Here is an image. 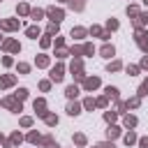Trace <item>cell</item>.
<instances>
[{"mask_svg": "<svg viewBox=\"0 0 148 148\" xmlns=\"http://www.w3.org/2000/svg\"><path fill=\"white\" fill-rule=\"evenodd\" d=\"M53 32H58V23H51L49 25V35H53Z\"/></svg>", "mask_w": 148, "mask_h": 148, "instance_id": "obj_29", "label": "cell"}, {"mask_svg": "<svg viewBox=\"0 0 148 148\" xmlns=\"http://www.w3.org/2000/svg\"><path fill=\"white\" fill-rule=\"evenodd\" d=\"M65 92H67V97H76V95H79V88H76V86H67Z\"/></svg>", "mask_w": 148, "mask_h": 148, "instance_id": "obj_12", "label": "cell"}, {"mask_svg": "<svg viewBox=\"0 0 148 148\" xmlns=\"http://www.w3.org/2000/svg\"><path fill=\"white\" fill-rule=\"evenodd\" d=\"M106 97H111V99H118V88L109 86V88H106Z\"/></svg>", "mask_w": 148, "mask_h": 148, "instance_id": "obj_10", "label": "cell"}, {"mask_svg": "<svg viewBox=\"0 0 148 148\" xmlns=\"http://www.w3.org/2000/svg\"><path fill=\"white\" fill-rule=\"evenodd\" d=\"M0 141H2V136H0Z\"/></svg>", "mask_w": 148, "mask_h": 148, "instance_id": "obj_38", "label": "cell"}, {"mask_svg": "<svg viewBox=\"0 0 148 148\" xmlns=\"http://www.w3.org/2000/svg\"><path fill=\"white\" fill-rule=\"evenodd\" d=\"M25 32H28V37H32V39H35V37L39 35V28H37V25H32V28H28Z\"/></svg>", "mask_w": 148, "mask_h": 148, "instance_id": "obj_13", "label": "cell"}, {"mask_svg": "<svg viewBox=\"0 0 148 148\" xmlns=\"http://www.w3.org/2000/svg\"><path fill=\"white\" fill-rule=\"evenodd\" d=\"M74 141H76L79 146H83V143H86V136H83V134H76V136H74Z\"/></svg>", "mask_w": 148, "mask_h": 148, "instance_id": "obj_24", "label": "cell"}, {"mask_svg": "<svg viewBox=\"0 0 148 148\" xmlns=\"http://www.w3.org/2000/svg\"><path fill=\"white\" fill-rule=\"evenodd\" d=\"M37 65H39V67H46V65H49V58H46V56H39V58H37Z\"/></svg>", "mask_w": 148, "mask_h": 148, "instance_id": "obj_18", "label": "cell"}, {"mask_svg": "<svg viewBox=\"0 0 148 148\" xmlns=\"http://www.w3.org/2000/svg\"><path fill=\"white\" fill-rule=\"evenodd\" d=\"M28 141L37 143V141H39V134H37V132H30V134H28Z\"/></svg>", "mask_w": 148, "mask_h": 148, "instance_id": "obj_21", "label": "cell"}, {"mask_svg": "<svg viewBox=\"0 0 148 148\" xmlns=\"http://www.w3.org/2000/svg\"><path fill=\"white\" fill-rule=\"evenodd\" d=\"M14 83V76H0V88H7Z\"/></svg>", "mask_w": 148, "mask_h": 148, "instance_id": "obj_8", "label": "cell"}, {"mask_svg": "<svg viewBox=\"0 0 148 148\" xmlns=\"http://www.w3.org/2000/svg\"><path fill=\"white\" fill-rule=\"evenodd\" d=\"M139 95H148V79L141 83V88H139Z\"/></svg>", "mask_w": 148, "mask_h": 148, "instance_id": "obj_20", "label": "cell"}, {"mask_svg": "<svg viewBox=\"0 0 148 148\" xmlns=\"http://www.w3.org/2000/svg\"><path fill=\"white\" fill-rule=\"evenodd\" d=\"M44 118H46V123H49V125H56V123H58V118H56V116H49V113H46Z\"/></svg>", "mask_w": 148, "mask_h": 148, "instance_id": "obj_23", "label": "cell"}, {"mask_svg": "<svg viewBox=\"0 0 148 148\" xmlns=\"http://www.w3.org/2000/svg\"><path fill=\"white\" fill-rule=\"evenodd\" d=\"M99 148H116L113 143H99Z\"/></svg>", "mask_w": 148, "mask_h": 148, "instance_id": "obj_35", "label": "cell"}, {"mask_svg": "<svg viewBox=\"0 0 148 148\" xmlns=\"http://www.w3.org/2000/svg\"><path fill=\"white\" fill-rule=\"evenodd\" d=\"M67 113H69V116H79V113H81V106H79L76 102H72V104L67 106Z\"/></svg>", "mask_w": 148, "mask_h": 148, "instance_id": "obj_6", "label": "cell"}, {"mask_svg": "<svg viewBox=\"0 0 148 148\" xmlns=\"http://www.w3.org/2000/svg\"><path fill=\"white\" fill-rule=\"evenodd\" d=\"M5 49H7V51H18L21 46H18V42H14V39H7V42H5Z\"/></svg>", "mask_w": 148, "mask_h": 148, "instance_id": "obj_7", "label": "cell"}, {"mask_svg": "<svg viewBox=\"0 0 148 148\" xmlns=\"http://www.w3.org/2000/svg\"><path fill=\"white\" fill-rule=\"evenodd\" d=\"M116 69H120V62H111L109 65V72H116Z\"/></svg>", "mask_w": 148, "mask_h": 148, "instance_id": "obj_30", "label": "cell"}, {"mask_svg": "<svg viewBox=\"0 0 148 148\" xmlns=\"http://www.w3.org/2000/svg\"><path fill=\"white\" fill-rule=\"evenodd\" d=\"M136 72H139V67H134V65H132V67H127V74H136Z\"/></svg>", "mask_w": 148, "mask_h": 148, "instance_id": "obj_31", "label": "cell"}, {"mask_svg": "<svg viewBox=\"0 0 148 148\" xmlns=\"http://www.w3.org/2000/svg\"><path fill=\"white\" fill-rule=\"evenodd\" d=\"M83 86H86V90H92V88H97V86H99V79H97V76L86 79V83H83Z\"/></svg>", "mask_w": 148, "mask_h": 148, "instance_id": "obj_4", "label": "cell"}, {"mask_svg": "<svg viewBox=\"0 0 148 148\" xmlns=\"http://www.w3.org/2000/svg\"><path fill=\"white\" fill-rule=\"evenodd\" d=\"M113 53H116V51H113V46H109V44H106V46H102V56H104V58H111Z\"/></svg>", "mask_w": 148, "mask_h": 148, "instance_id": "obj_9", "label": "cell"}, {"mask_svg": "<svg viewBox=\"0 0 148 148\" xmlns=\"http://www.w3.org/2000/svg\"><path fill=\"white\" fill-rule=\"evenodd\" d=\"M16 12H18V14H28L30 9H28V5H18V7H16Z\"/></svg>", "mask_w": 148, "mask_h": 148, "instance_id": "obj_22", "label": "cell"}, {"mask_svg": "<svg viewBox=\"0 0 148 148\" xmlns=\"http://www.w3.org/2000/svg\"><path fill=\"white\" fill-rule=\"evenodd\" d=\"M95 104H97V102H92V99H90V97H88V99H86V102H83V106H86V109H92V106H95Z\"/></svg>", "mask_w": 148, "mask_h": 148, "instance_id": "obj_26", "label": "cell"}, {"mask_svg": "<svg viewBox=\"0 0 148 148\" xmlns=\"http://www.w3.org/2000/svg\"><path fill=\"white\" fill-rule=\"evenodd\" d=\"M72 7H76V9H83V0H72Z\"/></svg>", "mask_w": 148, "mask_h": 148, "instance_id": "obj_27", "label": "cell"}, {"mask_svg": "<svg viewBox=\"0 0 148 148\" xmlns=\"http://www.w3.org/2000/svg\"><path fill=\"white\" fill-rule=\"evenodd\" d=\"M28 97V90L25 88H18V92H16V99H25Z\"/></svg>", "mask_w": 148, "mask_h": 148, "instance_id": "obj_19", "label": "cell"}, {"mask_svg": "<svg viewBox=\"0 0 148 148\" xmlns=\"http://www.w3.org/2000/svg\"><path fill=\"white\" fill-rule=\"evenodd\" d=\"M139 146H141V148H148V139H141V141H139Z\"/></svg>", "mask_w": 148, "mask_h": 148, "instance_id": "obj_34", "label": "cell"}, {"mask_svg": "<svg viewBox=\"0 0 148 148\" xmlns=\"http://www.w3.org/2000/svg\"><path fill=\"white\" fill-rule=\"evenodd\" d=\"M44 106H46V104H44V99H35V111H37L39 116H46V111H44Z\"/></svg>", "mask_w": 148, "mask_h": 148, "instance_id": "obj_5", "label": "cell"}, {"mask_svg": "<svg viewBox=\"0 0 148 148\" xmlns=\"http://www.w3.org/2000/svg\"><path fill=\"white\" fill-rule=\"evenodd\" d=\"M62 76H65V67H62V65H58V67L51 69V79H53V81H60Z\"/></svg>", "mask_w": 148, "mask_h": 148, "instance_id": "obj_3", "label": "cell"}, {"mask_svg": "<svg viewBox=\"0 0 148 148\" xmlns=\"http://www.w3.org/2000/svg\"><path fill=\"white\" fill-rule=\"evenodd\" d=\"M21 125H23V127H28V125H32V120H30V118H23V120H21Z\"/></svg>", "mask_w": 148, "mask_h": 148, "instance_id": "obj_32", "label": "cell"}, {"mask_svg": "<svg viewBox=\"0 0 148 148\" xmlns=\"http://www.w3.org/2000/svg\"><path fill=\"white\" fill-rule=\"evenodd\" d=\"M30 14H32V18H35V21H37V18H42V14H44V12H39V9H32V12H30Z\"/></svg>", "mask_w": 148, "mask_h": 148, "instance_id": "obj_25", "label": "cell"}, {"mask_svg": "<svg viewBox=\"0 0 148 148\" xmlns=\"http://www.w3.org/2000/svg\"><path fill=\"white\" fill-rule=\"evenodd\" d=\"M106 134H109V139H116V136L120 134V130H118V127H109V130H106Z\"/></svg>", "mask_w": 148, "mask_h": 148, "instance_id": "obj_15", "label": "cell"}, {"mask_svg": "<svg viewBox=\"0 0 148 148\" xmlns=\"http://www.w3.org/2000/svg\"><path fill=\"white\" fill-rule=\"evenodd\" d=\"M49 16H51V21H53V23H58V21H62L65 12H62V9H56V7H51V9H49Z\"/></svg>", "mask_w": 148, "mask_h": 148, "instance_id": "obj_2", "label": "cell"}, {"mask_svg": "<svg viewBox=\"0 0 148 148\" xmlns=\"http://www.w3.org/2000/svg\"><path fill=\"white\" fill-rule=\"evenodd\" d=\"M83 35H86V30H83V28H74V30H72V37H76V39H81Z\"/></svg>", "mask_w": 148, "mask_h": 148, "instance_id": "obj_14", "label": "cell"}, {"mask_svg": "<svg viewBox=\"0 0 148 148\" xmlns=\"http://www.w3.org/2000/svg\"><path fill=\"white\" fill-rule=\"evenodd\" d=\"M106 25H109L111 30H116V28H118V21H113V18H109V23H106Z\"/></svg>", "mask_w": 148, "mask_h": 148, "instance_id": "obj_28", "label": "cell"}, {"mask_svg": "<svg viewBox=\"0 0 148 148\" xmlns=\"http://www.w3.org/2000/svg\"><path fill=\"white\" fill-rule=\"evenodd\" d=\"M143 2H146V5H148V0H143Z\"/></svg>", "mask_w": 148, "mask_h": 148, "instance_id": "obj_37", "label": "cell"}, {"mask_svg": "<svg viewBox=\"0 0 148 148\" xmlns=\"http://www.w3.org/2000/svg\"><path fill=\"white\" fill-rule=\"evenodd\" d=\"M125 125H127V127H134V125H136V118H134V116H125Z\"/></svg>", "mask_w": 148, "mask_h": 148, "instance_id": "obj_16", "label": "cell"}, {"mask_svg": "<svg viewBox=\"0 0 148 148\" xmlns=\"http://www.w3.org/2000/svg\"><path fill=\"white\" fill-rule=\"evenodd\" d=\"M141 67H148V58H143V60H141Z\"/></svg>", "mask_w": 148, "mask_h": 148, "instance_id": "obj_36", "label": "cell"}, {"mask_svg": "<svg viewBox=\"0 0 148 148\" xmlns=\"http://www.w3.org/2000/svg\"><path fill=\"white\" fill-rule=\"evenodd\" d=\"M134 141H136V134H134V132L125 134V143H127V146H130V143H134Z\"/></svg>", "mask_w": 148, "mask_h": 148, "instance_id": "obj_17", "label": "cell"}, {"mask_svg": "<svg viewBox=\"0 0 148 148\" xmlns=\"http://www.w3.org/2000/svg\"><path fill=\"white\" fill-rule=\"evenodd\" d=\"M0 25H2V28H5V30H14V28H16V25H18V23H16V21H2V23H0Z\"/></svg>", "mask_w": 148, "mask_h": 148, "instance_id": "obj_11", "label": "cell"}, {"mask_svg": "<svg viewBox=\"0 0 148 148\" xmlns=\"http://www.w3.org/2000/svg\"><path fill=\"white\" fill-rule=\"evenodd\" d=\"M12 143H21V134H14L12 136Z\"/></svg>", "mask_w": 148, "mask_h": 148, "instance_id": "obj_33", "label": "cell"}, {"mask_svg": "<svg viewBox=\"0 0 148 148\" xmlns=\"http://www.w3.org/2000/svg\"><path fill=\"white\" fill-rule=\"evenodd\" d=\"M136 44L141 46V51H148V35L143 30H136Z\"/></svg>", "mask_w": 148, "mask_h": 148, "instance_id": "obj_1", "label": "cell"}]
</instances>
